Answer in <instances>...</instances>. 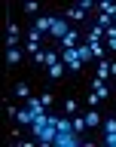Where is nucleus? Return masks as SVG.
<instances>
[{
    "mask_svg": "<svg viewBox=\"0 0 116 147\" xmlns=\"http://www.w3.org/2000/svg\"><path fill=\"white\" fill-rule=\"evenodd\" d=\"M95 12H104V16L116 18V3H110V0H101V3H95Z\"/></svg>",
    "mask_w": 116,
    "mask_h": 147,
    "instance_id": "9d476101",
    "label": "nucleus"
},
{
    "mask_svg": "<svg viewBox=\"0 0 116 147\" xmlns=\"http://www.w3.org/2000/svg\"><path fill=\"white\" fill-rule=\"evenodd\" d=\"M40 101H43V107L49 110V107H52V101H55V95H52V92H43V95H40Z\"/></svg>",
    "mask_w": 116,
    "mask_h": 147,
    "instance_id": "5701e85b",
    "label": "nucleus"
},
{
    "mask_svg": "<svg viewBox=\"0 0 116 147\" xmlns=\"http://www.w3.org/2000/svg\"><path fill=\"white\" fill-rule=\"evenodd\" d=\"M21 55H25V49H18V46H15V49H9V52H6V64H9V67H15V64L21 61Z\"/></svg>",
    "mask_w": 116,
    "mask_h": 147,
    "instance_id": "4468645a",
    "label": "nucleus"
},
{
    "mask_svg": "<svg viewBox=\"0 0 116 147\" xmlns=\"http://www.w3.org/2000/svg\"><path fill=\"white\" fill-rule=\"evenodd\" d=\"M70 123H73V132H76V135H82V132L89 129V126H86V117H82V113H73V117H70Z\"/></svg>",
    "mask_w": 116,
    "mask_h": 147,
    "instance_id": "ddd939ff",
    "label": "nucleus"
},
{
    "mask_svg": "<svg viewBox=\"0 0 116 147\" xmlns=\"http://www.w3.org/2000/svg\"><path fill=\"white\" fill-rule=\"evenodd\" d=\"M95 77H98V80H107L110 77V58H98V64H95Z\"/></svg>",
    "mask_w": 116,
    "mask_h": 147,
    "instance_id": "1a4fd4ad",
    "label": "nucleus"
},
{
    "mask_svg": "<svg viewBox=\"0 0 116 147\" xmlns=\"http://www.w3.org/2000/svg\"><path fill=\"white\" fill-rule=\"evenodd\" d=\"M76 55H80V61H82V64L92 61V49H89V43H80V46H76Z\"/></svg>",
    "mask_w": 116,
    "mask_h": 147,
    "instance_id": "dca6fc26",
    "label": "nucleus"
},
{
    "mask_svg": "<svg viewBox=\"0 0 116 147\" xmlns=\"http://www.w3.org/2000/svg\"><path fill=\"white\" fill-rule=\"evenodd\" d=\"M64 113H67V117L80 113V107H76V101H73V98H64Z\"/></svg>",
    "mask_w": 116,
    "mask_h": 147,
    "instance_id": "6ab92c4d",
    "label": "nucleus"
},
{
    "mask_svg": "<svg viewBox=\"0 0 116 147\" xmlns=\"http://www.w3.org/2000/svg\"><path fill=\"white\" fill-rule=\"evenodd\" d=\"M64 71H67V67H64V61H55L52 67H46V77H49V80H61Z\"/></svg>",
    "mask_w": 116,
    "mask_h": 147,
    "instance_id": "6e6552de",
    "label": "nucleus"
},
{
    "mask_svg": "<svg viewBox=\"0 0 116 147\" xmlns=\"http://www.w3.org/2000/svg\"><path fill=\"white\" fill-rule=\"evenodd\" d=\"M86 101H89V107H98V104H101L104 98H101L98 92H92V89H89V98H86Z\"/></svg>",
    "mask_w": 116,
    "mask_h": 147,
    "instance_id": "4be33fe9",
    "label": "nucleus"
},
{
    "mask_svg": "<svg viewBox=\"0 0 116 147\" xmlns=\"http://www.w3.org/2000/svg\"><path fill=\"white\" fill-rule=\"evenodd\" d=\"M27 43H40V37H43V34H40V31H37V28H27Z\"/></svg>",
    "mask_w": 116,
    "mask_h": 147,
    "instance_id": "aec40b11",
    "label": "nucleus"
},
{
    "mask_svg": "<svg viewBox=\"0 0 116 147\" xmlns=\"http://www.w3.org/2000/svg\"><path fill=\"white\" fill-rule=\"evenodd\" d=\"M61 46H64V49H76V46H80V31H73V28H70V31L61 37Z\"/></svg>",
    "mask_w": 116,
    "mask_h": 147,
    "instance_id": "423d86ee",
    "label": "nucleus"
},
{
    "mask_svg": "<svg viewBox=\"0 0 116 147\" xmlns=\"http://www.w3.org/2000/svg\"><path fill=\"white\" fill-rule=\"evenodd\" d=\"M70 28H67V18L64 16H55V22H52V31H49V37H55V40H61L64 34H67Z\"/></svg>",
    "mask_w": 116,
    "mask_h": 147,
    "instance_id": "7ed1b4c3",
    "label": "nucleus"
},
{
    "mask_svg": "<svg viewBox=\"0 0 116 147\" xmlns=\"http://www.w3.org/2000/svg\"><path fill=\"white\" fill-rule=\"evenodd\" d=\"M64 18H70V22H86V12H82L80 6H70L67 12H64Z\"/></svg>",
    "mask_w": 116,
    "mask_h": 147,
    "instance_id": "2eb2a0df",
    "label": "nucleus"
},
{
    "mask_svg": "<svg viewBox=\"0 0 116 147\" xmlns=\"http://www.w3.org/2000/svg\"><path fill=\"white\" fill-rule=\"evenodd\" d=\"M92 92H98L101 98H107V95H110V89H107V80H98V77H95V80H92Z\"/></svg>",
    "mask_w": 116,
    "mask_h": 147,
    "instance_id": "f8f14e48",
    "label": "nucleus"
},
{
    "mask_svg": "<svg viewBox=\"0 0 116 147\" xmlns=\"http://www.w3.org/2000/svg\"><path fill=\"white\" fill-rule=\"evenodd\" d=\"M101 129H104V135H107V132H116V117H104L101 119Z\"/></svg>",
    "mask_w": 116,
    "mask_h": 147,
    "instance_id": "a211bd4d",
    "label": "nucleus"
},
{
    "mask_svg": "<svg viewBox=\"0 0 116 147\" xmlns=\"http://www.w3.org/2000/svg\"><path fill=\"white\" fill-rule=\"evenodd\" d=\"M104 43H107V49H110V52H116V37H107Z\"/></svg>",
    "mask_w": 116,
    "mask_h": 147,
    "instance_id": "cd10ccee",
    "label": "nucleus"
},
{
    "mask_svg": "<svg viewBox=\"0 0 116 147\" xmlns=\"http://www.w3.org/2000/svg\"><path fill=\"white\" fill-rule=\"evenodd\" d=\"M6 117H9V119H15V117H18V107H12V104H6Z\"/></svg>",
    "mask_w": 116,
    "mask_h": 147,
    "instance_id": "bb28decb",
    "label": "nucleus"
},
{
    "mask_svg": "<svg viewBox=\"0 0 116 147\" xmlns=\"http://www.w3.org/2000/svg\"><path fill=\"white\" fill-rule=\"evenodd\" d=\"M110 74H116V58H110Z\"/></svg>",
    "mask_w": 116,
    "mask_h": 147,
    "instance_id": "c85d7f7f",
    "label": "nucleus"
},
{
    "mask_svg": "<svg viewBox=\"0 0 116 147\" xmlns=\"http://www.w3.org/2000/svg\"><path fill=\"white\" fill-rule=\"evenodd\" d=\"M40 49H43V46H40V43H27V46H25V52H31V55H37V52H40Z\"/></svg>",
    "mask_w": 116,
    "mask_h": 147,
    "instance_id": "a878e982",
    "label": "nucleus"
},
{
    "mask_svg": "<svg viewBox=\"0 0 116 147\" xmlns=\"http://www.w3.org/2000/svg\"><path fill=\"white\" fill-rule=\"evenodd\" d=\"M52 22H55V16H37L34 22H31V28H37V31H40V34H49V31H52Z\"/></svg>",
    "mask_w": 116,
    "mask_h": 147,
    "instance_id": "20e7f679",
    "label": "nucleus"
},
{
    "mask_svg": "<svg viewBox=\"0 0 116 147\" xmlns=\"http://www.w3.org/2000/svg\"><path fill=\"white\" fill-rule=\"evenodd\" d=\"M80 9H82V12H86V16H89L92 9H95V3H92V0H80Z\"/></svg>",
    "mask_w": 116,
    "mask_h": 147,
    "instance_id": "b1692460",
    "label": "nucleus"
},
{
    "mask_svg": "<svg viewBox=\"0 0 116 147\" xmlns=\"http://www.w3.org/2000/svg\"><path fill=\"white\" fill-rule=\"evenodd\" d=\"M18 95V98H31V86H27V83H15V89H12Z\"/></svg>",
    "mask_w": 116,
    "mask_h": 147,
    "instance_id": "f3484780",
    "label": "nucleus"
},
{
    "mask_svg": "<svg viewBox=\"0 0 116 147\" xmlns=\"http://www.w3.org/2000/svg\"><path fill=\"white\" fill-rule=\"evenodd\" d=\"M104 37H107V31H104V28H98V25H92L89 31H86V34H82V43H92V40H104Z\"/></svg>",
    "mask_w": 116,
    "mask_h": 147,
    "instance_id": "39448f33",
    "label": "nucleus"
},
{
    "mask_svg": "<svg viewBox=\"0 0 116 147\" xmlns=\"http://www.w3.org/2000/svg\"><path fill=\"white\" fill-rule=\"evenodd\" d=\"M61 61H64V67H70V71H80V67H82L76 49H61Z\"/></svg>",
    "mask_w": 116,
    "mask_h": 147,
    "instance_id": "f257e3e1",
    "label": "nucleus"
},
{
    "mask_svg": "<svg viewBox=\"0 0 116 147\" xmlns=\"http://www.w3.org/2000/svg\"><path fill=\"white\" fill-rule=\"evenodd\" d=\"M18 126H27V129H31V126H34V113H31V110H27V107H21V110H18Z\"/></svg>",
    "mask_w": 116,
    "mask_h": 147,
    "instance_id": "9b49d317",
    "label": "nucleus"
},
{
    "mask_svg": "<svg viewBox=\"0 0 116 147\" xmlns=\"http://www.w3.org/2000/svg\"><path fill=\"white\" fill-rule=\"evenodd\" d=\"M55 144L58 147H80V135L76 132H58L55 135Z\"/></svg>",
    "mask_w": 116,
    "mask_h": 147,
    "instance_id": "f03ea898",
    "label": "nucleus"
},
{
    "mask_svg": "<svg viewBox=\"0 0 116 147\" xmlns=\"http://www.w3.org/2000/svg\"><path fill=\"white\" fill-rule=\"evenodd\" d=\"M104 144H107V147H116V132H107V135H104Z\"/></svg>",
    "mask_w": 116,
    "mask_h": 147,
    "instance_id": "393cba45",
    "label": "nucleus"
},
{
    "mask_svg": "<svg viewBox=\"0 0 116 147\" xmlns=\"http://www.w3.org/2000/svg\"><path fill=\"white\" fill-rule=\"evenodd\" d=\"M25 12H27V16H40V6H37V3H34V0H27V3H25Z\"/></svg>",
    "mask_w": 116,
    "mask_h": 147,
    "instance_id": "412c9836",
    "label": "nucleus"
},
{
    "mask_svg": "<svg viewBox=\"0 0 116 147\" xmlns=\"http://www.w3.org/2000/svg\"><path fill=\"white\" fill-rule=\"evenodd\" d=\"M82 117H86V126H89V129H98V126H101V119H104V117L98 113V107H89Z\"/></svg>",
    "mask_w": 116,
    "mask_h": 147,
    "instance_id": "0eeeda50",
    "label": "nucleus"
}]
</instances>
